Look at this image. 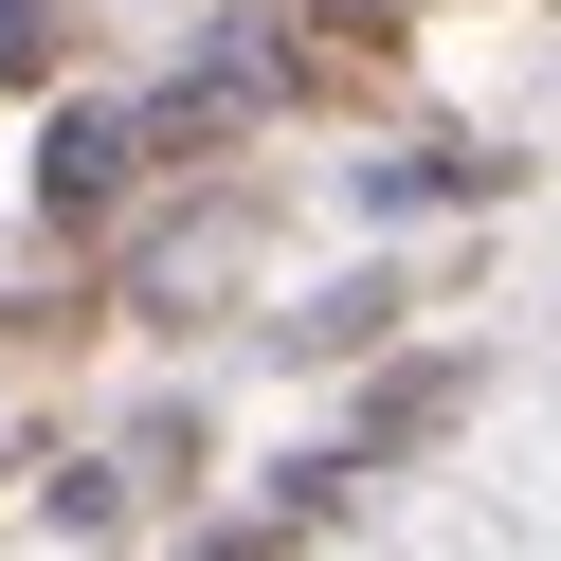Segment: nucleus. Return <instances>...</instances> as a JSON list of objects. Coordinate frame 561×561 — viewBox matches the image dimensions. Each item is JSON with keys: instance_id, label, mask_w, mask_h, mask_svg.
I'll use <instances>...</instances> for the list:
<instances>
[{"instance_id": "2", "label": "nucleus", "mask_w": 561, "mask_h": 561, "mask_svg": "<svg viewBox=\"0 0 561 561\" xmlns=\"http://www.w3.org/2000/svg\"><path fill=\"white\" fill-rule=\"evenodd\" d=\"M55 73V0H0V91H37Z\"/></svg>"}, {"instance_id": "1", "label": "nucleus", "mask_w": 561, "mask_h": 561, "mask_svg": "<svg viewBox=\"0 0 561 561\" xmlns=\"http://www.w3.org/2000/svg\"><path fill=\"white\" fill-rule=\"evenodd\" d=\"M110 182H127V127H110V110H55V127H37V199H55V236L110 218Z\"/></svg>"}]
</instances>
